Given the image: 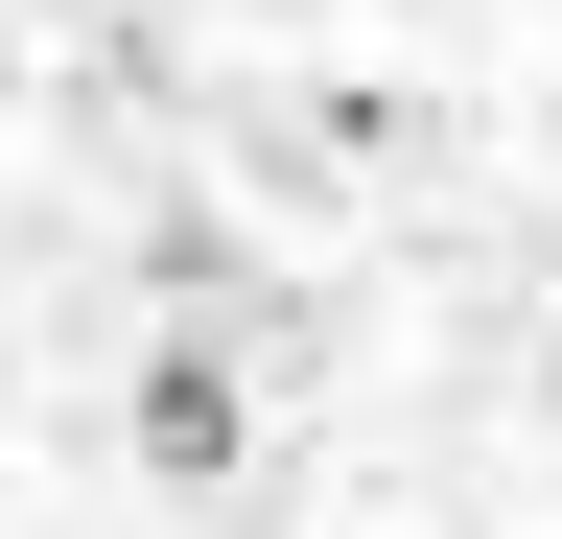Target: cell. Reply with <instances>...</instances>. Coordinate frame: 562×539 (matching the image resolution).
I'll list each match as a JSON object with an SVG mask.
<instances>
[{
    "instance_id": "obj_1",
    "label": "cell",
    "mask_w": 562,
    "mask_h": 539,
    "mask_svg": "<svg viewBox=\"0 0 562 539\" xmlns=\"http://www.w3.org/2000/svg\"><path fill=\"white\" fill-rule=\"evenodd\" d=\"M140 469H165V493H211V469H235V352H140Z\"/></svg>"
}]
</instances>
